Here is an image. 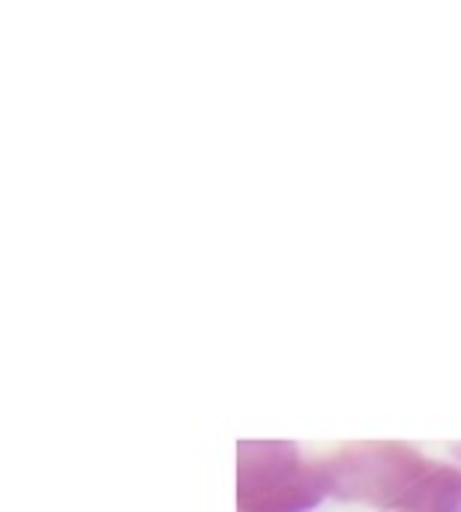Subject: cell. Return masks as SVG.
Instances as JSON below:
<instances>
[{
	"label": "cell",
	"instance_id": "1",
	"mask_svg": "<svg viewBox=\"0 0 461 512\" xmlns=\"http://www.w3.org/2000/svg\"><path fill=\"white\" fill-rule=\"evenodd\" d=\"M339 501L384 512H461V468L426 459L399 441H360L321 459Z\"/></svg>",
	"mask_w": 461,
	"mask_h": 512
},
{
	"label": "cell",
	"instance_id": "2",
	"mask_svg": "<svg viewBox=\"0 0 461 512\" xmlns=\"http://www.w3.org/2000/svg\"><path fill=\"white\" fill-rule=\"evenodd\" d=\"M330 495L321 462L294 441L237 444V512H309Z\"/></svg>",
	"mask_w": 461,
	"mask_h": 512
}]
</instances>
